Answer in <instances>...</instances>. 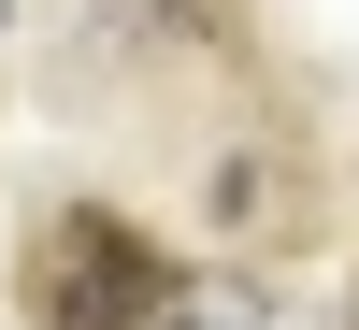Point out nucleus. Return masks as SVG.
Instances as JSON below:
<instances>
[{
  "mask_svg": "<svg viewBox=\"0 0 359 330\" xmlns=\"http://www.w3.org/2000/svg\"><path fill=\"white\" fill-rule=\"evenodd\" d=\"M158 287H172L158 245H144L130 216H101V201L43 216V245H29V316H43V330H144Z\"/></svg>",
  "mask_w": 359,
  "mask_h": 330,
  "instance_id": "obj_1",
  "label": "nucleus"
},
{
  "mask_svg": "<svg viewBox=\"0 0 359 330\" xmlns=\"http://www.w3.org/2000/svg\"><path fill=\"white\" fill-rule=\"evenodd\" d=\"M144 330H287V316H273V287H259V273H172Z\"/></svg>",
  "mask_w": 359,
  "mask_h": 330,
  "instance_id": "obj_2",
  "label": "nucleus"
}]
</instances>
